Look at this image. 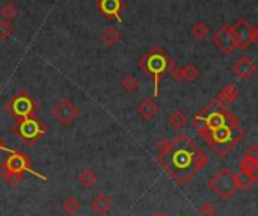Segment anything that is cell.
Masks as SVG:
<instances>
[{
  "label": "cell",
  "instance_id": "277c9868",
  "mask_svg": "<svg viewBox=\"0 0 258 216\" xmlns=\"http://www.w3.org/2000/svg\"><path fill=\"white\" fill-rule=\"evenodd\" d=\"M208 188L216 193V196L221 201H228L235 195V192L239 190L235 186L234 174L231 172L230 168L224 166L217 171L211 179L208 180Z\"/></svg>",
  "mask_w": 258,
  "mask_h": 216
},
{
  "label": "cell",
  "instance_id": "ac0fdd59",
  "mask_svg": "<svg viewBox=\"0 0 258 216\" xmlns=\"http://www.w3.org/2000/svg\"><path fill=\"white\" fill-rule=\"evenodd\" d=\"M237 95H239V91H237V88L234 86V85H225L224 88H222V91L219 92V100L222 102V103H225V105H230V103H232L235 98H237Z\"/></svg>",
  "mask_w": 258,
  "mask_h": 216
},
{
  "label": "cell",
  "instance_id": "7a4b0ae2",
  "mask_svg": "<svg viewBox=\"0 0 258 216\" xmlns=\"http://www.w3.org/2000/svg\"><path fill=\"white\" fill-rule=\"evenodd\" d=\"M158 163L163 165L178 183H186L207 163V156L189 136L181 133L171 139V147L165 153H158Z\"/></svg>",
  "mask_w": 258,
  "mask_h": 216
},
{
  "label": "cell",
  "instance_id": "ba28073f",
  "mask_svg": "<svg viewBox=\"0 0 258 216\" xmlns=\"http://www.w3.org/2000/svg\"><path fill=\"white\" fill-rule=\"evenodd\" d=\"M232 26V33L235 38L237 50H246L251 44H255L258 41V30L245 18L237 20Z\"/></svg>",
  "mask_w": 258,
  "mask_h": 216
},
{
  "label": "cell",
  "instance_id": "4dcf8cb0",
  "mask_svg": "<svg viewBox=\"0 0 258 216\" xmlns=\"http://www.w3.org/2000/svg\"><path fill=\"white\" fill-rule=\"evenodd\" d=\"M0 150H6L5 145H3V142H2V139H0Z\"/></svg>",
  "mask_w": 258,
  "mask_h": 216
},
{
  "label": "cell",
  "instance_id": "7c38bea8",
  "mask_svg": "<svg viewBox=\"0 0 258 216\" xmlns=\"http://www.w3.org/2000/svg\"><path fill=\"white\" fill-rule=\"evenodd\" d=\"M113 207V201L112 198L104 193V192H98L92 196V200L89 201V209L92 210V213L95 216H106L109 215V212Z\"/></svg>",
  "mask_w": 258,
  "mask_h": 216
},
{
  "label": "cell",
  "instance_id": "ffe728a7",
  "mask_svg": "<svg viewBox=\"0 0 258 216\" xmlns=\"http://www.w3.org/2000/svg\"><path fill=\"white\" fill-rule=\"evenodd\" d=\"M120 39H121V35L115 27H107L104 30V33H103V43L106 46H109V47L118 44V43H120Z\"/></svg>",
  "mask_w": 258,
  "mask_h": 216
},
{
  "label": "cell",
  "instance_id": "83f0119b",
  "mask_svg": "<svg viewBox=\"0 0 258 216\" xmlns=\"http://www.w3.org/2000/svg\"><path fill=\"white\" fill-rule=\"evenodd\" d=\"M169 73H171L172 79H174V81H175L177 83H184V82H186L184 68H183V67H174Z\"/></svg>",
  "mask_w": 258,
  "mask_h": 216
},
{
  "label": "cell",
  "instance_id": "5b68a950",
  "mask_svg": "<svg viewBox=\"0 0 258 216\" xmlns=\"http://www.w3.org/2000/svg\"><path fill=\"white\" fill-rule=\"evenodd\" d=\"M29 169V161L23 153L9 151V157L2 163V177L5 182L17 185L23 180L25 171Z\"/></svg>",
  "mask_w": 258,
  "mask_h": 216
},
{
  "label": "cell",
  "instance_id": "9a60e30c",
  "mask_svg": "<svg viewBox=\"0 0 258 216\" xmlns=\"http://www.w3.org/2000/svg\"><path fill=\"white\" fill-rule=\"evenodd\" d=\"M77 182L80 183L85 189H92L98 182V175L92 168H83L77 174Z\"/></svg>",
  "mask_w": 258,
  "mask_h": 216
},
{
  "label": "cell",
  "instance_id": "6da1fadb",
  "mask_svg": "<svg viewBox=\"0 0 258 216\" xmlns=\"http://www.w3.org/2000/svg\"><path fill=\"white\" fill-rule=\"evenodd\" d=\"M193 126L217 154H227L243 137L237 118L219 98L193 116Z\"/></svg>",
  "mask_w": 258,
  "mask_h": 216
},
{
  "label": "cell",
  "instance_id": "52a82bcc",
  "mask_svg": "<svg viewBox=\"0 0 258 216\" xmlns=\"http://www.w3.org/2000/svg\"><path fill=\"white\" fill-rule=\"evenodd\" d=\"M14 132L22 137L25 142L33 144L46 135L47 127L44 123L35 120V118H26V120L17 123V126L14 127Z\"/></svg>",
  "mask_w": 258,
  "mask_h": 216
},
{
  "label": "cell",
  "instance_id": "1f68e13d",
  "mask_svg": "<svg viewBox=\"0 0 258 216\" xmlns=\"http://www.w3.org/2000/svg\"><path fill=\"white\" fill-rule=\"evenodd\" d=\"M0 88H2V83H0Z\"/></svg>",
  "mask_w": 258,
  "mask_h": 216
},
{
  "label": "cell",
  "instance_id": "4316f807",
  "mask_svg": "<svg viewBox=\"0 0 258 216\" xmlns=\"http://www.w3.org/2000/svg\"><path fill=\"white\" fill-rule=\"evenodd\" d=\"M14 29L9 22L6 20H0V39H8L12 35Z\"/></svg>",
  "mask_w": 258,
  "mask_h": 216
},
{
  "label": "cell",
  "instance_id": "8fae6325",
  "mask_svg": "<svg viewBox=\"0 0 258 216\" xmlns=\"http://www.w3.org/2000/svg\"><path fill=\"white\" fill-rule=\"evenodd\" d=\"M97 9L107 20H115L116 23L123 22V18H121L123 2L121 0H98Z\"/></svg>",
  "mask_w": 258,
  "mask_h": 216
},
{
  "label": "cell",
  "instance_id": "e0dca14e",
  "mask_svg": "<svg viewBox=\"0 0 258 216\" xmlns=\"http://www.w3.org/2000/svg\"><path fill=\"white\" fill-rule=\"evenodd\" d=\"M61 207H62L64 213H67L68 216H74V215H77L78 212H80L82 204H80V201H78V200H76L74 196H68V198H65L62 201Z\"/></svg>",
  "mask_w": 258,
  "mask_h": 216
},
{
  "label": "cell",
  "instance_id": "3957f363",
  "mask_svg": "<svg viewBox=\"0 0 258 216\" xmlns=\"http://www.w3.org/2000/svg\"><path fill=\"white\" fill-rule=\"evenodd\" d=\"M139 68L154 82V97L153 98H155L158 94V82H160V79L166 77L168 73L174 68V61L162 47L155 46V47H151L141 57Z\"/></svg>",
  "mask_w": 258,
  "mask_h": 216
},
{
  "label": "cell",
  "instance_id": "484cf974",
  "mask_svg": "<svg viewBox=\"0 0 258 216\" xmlns=\"http://www.w3.org/2000/svg\"><path fill=\"white\" fill-rule=\"evenodd\" d=\"M18 12H20V9L17 6H14L12 3H8L2 8V17H3V20H6V22L14 20L18 15Z\"/></svg>",
  "mask_w": 258,
  "mask_h": 216
},
{
  "label": "cell",
  "instance_id": "f1b7e54d",
  "mask_svg": "<svg viewBox=\"0 0 258 216\" xmlns=\"http://www.w3.org/2000/svg\"><path fill=\"white\" fill-rule=\"evenodd\" d=\"M246 157H249V159H252V161H258V147H257V145H252V147L248 150Z\"/></svg>",
  "mask_w": 258,
  "mask_h": 216
},
{
  "label": "cell",
  "instance_id": "4fadbf2b",
  "mask_svg": "<svg viewBox=\"0 0 258 216\" xmlns=\"http://www.w3.org/2000/svg\"><path fill=\"white\" fill-rule=\"evenodd\" d=\"M232 71L237 77L242 79V81H249L257 71V65L251 57L242 56L237 59V62L232 65Z\"/></svg>",
  "mask_w": 258,
  "mask_h": 216
},
{
  "label": "cell",
  "instance_id": "8992f818",
  "mask_svg": "<svg viewBox=\"0 0 258 216\" xmlns=\"http://www.w3.org/2000/svg\"><path fill=\"white\" fill-rule=\"evenodd\" d=\"M36 102L35 98L26 92V91H18L15 95L11 97V100L6 105V110L15 118L17 121L26 120V118H32L36 112Z\"/></svg>",
  "mask_w": 258,
  "mask_h": 216
},
{
  "label": "cell",
  "instance_id": "603a6c76",
  "mask_svg": "<svg viewBox=\"0 0 258 216\" xmlns=\"http://www.w3.org/2000/svg\"><path fill=\"white\" fill-rule=\"evenodd\" d=\"M184 68V77H186V81L187 82H190V83H193L198 77H200V70H198V67L195 65V64H187L186 67H183Z\"/></svg>",
  "mask_w": 258,
  "mask_h": 216
},
{
  "label": "cell",
  "instance_id": "44dd1931",
  "mask_svg": "<svg viewBox=\"0 0 258 216\" xmlns=\"http://www.w3.org/2000/svg\"><path fill=\"white\" fill-rule=\"evenodd\" d=\"M190 35H192V38H195V39H206L207 38V35H208V26L204 23V22H198V23H195V26L192 27V30H190Z\"/></svg>",
  "mask_w": 258,
  "mask_h": 216
},
{
  "label": "cell",
  "instance_id": "d6986e66",
  "mask_svg": "<svg viewBox=\"0 0 258 216\" xmlns=\"http://www.w3.org/2000/svg\"><path fill=\"white\" fill-rule=\"evenodd\" d=\"M168 123L174 129H183L187 124V116L183 110H175L169 115Z\"/></svg>",
  "mask_w": 258,
  "mask_h": 216
},
{
  "label": "cell",
  "instance_id": "f546056e",
  "mask_svg": "<svg viewBox=\"0 0 258 216\" xmlns=\"http://www.w3.org/2000/svg\"><path fill=\"white\" fill-rule=\"evenodd\" d=\"M150 216H168L163 210H155L154 213H151Z\"/></svg>",
  "mask_w": 258,
  "mask_h": 216
},
{
  "label": "cell",
  "instance_id": "cb8c5ba5",
  "mask_svg": "<svg viewBox=\"0 0 258 216\" xmlns=\"http://www.w3.org/2000/svg\"><path fill=\"white\" fill-rule=\"evenodd\" d=\"M123 89L126 92H134L137 89V79L133 77L131 74H127L123 79Z\"/></svg>",
  "mask_w": 258,
  "mask_h": 216
},
{
  "label": "cell",
  "instance_id": "5bb4252c",
  "mask_svg": "<svg viewBox=\"0 0 258 216\" xmlns=\"http://www.w3.org/2000/svg\"><path fill=\"white\" fill-rule=\"evenodd\" d=\"M157 112H158V108L154 102V98H150V97L144 98V100L141 102V105L137 106V113L141 115L145 121L153 120V118L157 115Z\"/></svg>",
  "mask_w": 258,
  "mask_h": 216
},
{
  "label": "cell",
  "instance_id": "d4e9b609",
  "mask_svg": "<svg viewBox=\"0 0 258 216\" xmlns=\"http://www.w3.org/2000/svg\"><path fill=\"white\" fill-rule=\"evenodd\" d=\"M200 215L201 216H216L217 215V209L214 206L213 201H204L200 206Z\"/></svg>",
  "mask_w": 258,
  "mask_h": 216
},
{
  "label": "cell",
  "instance_id": "7402d4cb",
  "mask_svg": "<svg viewBox=\"0 0 258 216\" xmlns=\"http://www.w3.org/2000/svg\"><path fill=\"white\" fill-rule=\"evenodd\" d=\"M240 169L245 171V172H249L252 175H257L258 172V161H252L249 157H243L242 162H240Z\"/></svg>",
  "mask_w": 258,
  "mask_h": 216
},
{
  "label": "cell",
  "instance_id": "30bf717a",
  "mask_svg": "<svg viewBox=\"0 0 258 216\" xmlns=\"http://www.w3.org/2000/svg\"><path fill=\"white\" fill-rule=\"evenodd\" d=\"M213 44L217 47L222 54H231L234 53V50H237V44H235V38L232 33V26L231 25H224L219 30H217L213 35Z\"/></svg>",
  "mask_w": 258,
  "mask_h": 216
},
{
  "label": "cell",
  "instance_id": "2e32d148",
  "mask_svg": "<svg viewBox=\"0 0 258 216\" xmlns=\"http://www.w3.org/2000/svg\"><path fill=\"white\" fill-rule=\"evenodd\" d=\"M234 180H235L237 189H248L249 186H252L257 182V175H252V174L240 169L237 174H234Z\"/></svg>",
  "mask_w": 258,
  "mask_h": 216
},
{
  "label": "cell",
  "instance_id": "9c48e42d",
  "mask_svg": "<svg viewBox=\"0 0 258 216\" xmlns=\"http://www.w3.org/2000/svg\"><path fill=\"white\" fill-rule=\"evenodd\" d=\"M78 113H80V110H78V108L73 103V100H70V98L59 100L52 109V115L62 126H70L78 116Z\"/></svg>",
  "mask_w": 258,
  "mask_h": 216
}]
</instances>
